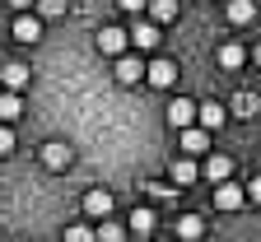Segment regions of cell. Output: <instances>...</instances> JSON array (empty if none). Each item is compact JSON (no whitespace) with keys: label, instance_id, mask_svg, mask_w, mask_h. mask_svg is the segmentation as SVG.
<instances>
[{"label":"cell","instance_id":"9a60e30c","mask_svg":"<svg viewBox=\"0 0 261 242\" xmlns=\"http://www.w3.org/2000/svg\"><path fill=\"white\" fill-rule=\"evenodd\" d=\"M23 117V98L10 89V93H0V121H19Z\"/></svg>","mask_w":261,"mask_h":242},{"label":"cell","instance_id":"8fae6325","mask_svg":"<svg viewBox=\"0 0 261 242\" xmlns=\"http://www.w3.org/2000/svg\"><path fill=\"white\" fill-rule=\"evenodd\" d=\"M0 84L14 89V93H23V84H28V65H19V61H0Z\"/></svg>","mask_w":261,"mask_h":242},{"label":"cell","instance_id":"6da1fadb","mask_svg":"<svg viewBox=\"0 0 261 242\" xmlns=\"http://www.w3.org/2000/svg\"><path fill=\"white\" fill-rule=\"evenodd\" d=\"M247 205V191L243 186H233V182H215V210H224V214H233V210H243Z\"/></svg>","mask_w":261,"mask_h":242},{"label":"cell","instance_id":"2e32d148","mask_svg":"<svg viewBox=\"0 0 261 242\" xmlns=\"http://www.w3.org/2000/svg\"><path fill=\"white\" fill-rule=\"evenodd\" d=\"M228 23H252L256 19V5H252V0H228Z\"/></svg>","mask_w":261,"mask_h":242},{"label":"cell","instance_id":"3957f363","mask_svg":"<svg viewBox=\"0 0 261 242\" xmlns=\"http://www.w3.org/2000/svg\"><path fill=\"white\" fill-rule=\"evenodd\" d=\"M42 38V19L38 14H28V10H19V19H14V42H38Z\"/></svg>","mask_w":261,"mask_h":242},{"label":"cell","instance_id":"5bb4252c","mask_svg":"<svg viewBox=\"0 0 261 242\" xmlns=\"http://www.w3.org/2000/svg\"><path fill=\"white\" fill-rule=\"evenodd\" d=\"M130 233H140V237H149L154 233V210H149V205H136V210H130Z\"/></svg>","mask_w":261,"mask_h":242},{"label":"cell","instance_id":"30bf717a","mask_svg":"<svg viewBox=\"0 0 261 242\" xmlns=\"http://www.w3.org/2000/svg\"><path fill=\"white\" fill-rule=\"evenodd\" d=\"M145 79V65H140V56H117V84H140Z\"/></svg>","mask_w":261,"mask_h":242},{"label":"cell","instance_id":"f1b7e54d","mask_svg":"<svg viewBox=\"0 0 261 242\" xmlns=\"http://www.w3.org/2000/svg\"><path fill=\"white\" fill-rule=\"evenodd\" d=\"M256 61H261V47H256Z\"/></svg>","mask_w":261,"mask_h":242},{"label":"cell","instance_id":"52a82bcc","mask_svg":"<svg viewBox=\"0 0 261 242\" xmlns=\"http://www.w3.org/2000/svg\"><path fill=\"white\" fill-rule=\"evenodd\" d=\"M196 121H201L205 130H219L228 121V107H224V102H196Z\"/></svg>","mask_w":261,"mask_h":242},{"label":"cell","instance_id":"ffe728a7","mask_svg":"<svg viewBox=\"0 0 261 242\" xmlns=\"http://www.w3.org/2000/svg\"><path fill=\"white\" fill-rule=\"evenodd\" d=\"M205 233V224H201V214H182L177 219V237H187V242H196V237H201Z\"/></svg>","mask_w":261,"mask_h":242},{"label":"cell","instance_id":"7a4b0ae2","mask_svg":"<svg viewBox=\"0 0 261 242\" xmlns=\"http://www.w3.org/2000/svg\"><path fill=\"white\" fill-rule=\"evenodd\" d=\"M145 79H149L154 89H173V84H177V65H173L168 56H159V61L145 65Z\"/></svg>","mask_w":261,"mask_h":242},{"label":"cell","instance_id":"5b68a950","mask_svg":"<svg viewBox=\"0 0 261 242\" xmlns=\"http://www.w3.org/2000/svg\"><path fill=\"white\" fill-rule=\"evenodd\" d=\"M177 135H182V149H187V154H205V149H210V130H205V126H196V121L182 126Z\"/></svg>","mask_w":261,"mask_h":242},{"label":"cell","instance_id":"ac0fdd59","mask_svg":"<svg viewBox=\"0 0 261 242\" xmlns=\"http://www.w3.org/2000/svg\"><path fill=\"white\" fill-rule=\"evenodd\" d=\"M149 19L154 23H173L177 19V0H149Z\"/></svg>","mask_w":261,"mask_h":242},{"label":"cell","instance_id":"44dd1931","mask_svg":"<svg viewBox=\"0 0 261 242\" xmlns=\"http://www.w3.org/2000/svg\"><path fill=\"white\" fill-rule=\"evenodd\" d=\"M261 112V98L256 93H238L233 98V117H256Z\"/></svg>","mask_w":261,"mask_h":242},{"label":"cell","instance_id":"e0dca14e","mask_svg":"<svg viewBox=\"0 0 261 242\" xmlns=\"http://www.w3.org/2000/svg\"><path fill=\"white\" fill-rule=\"evenodd\" d=\"M201 172H205V177H210V182H224V177H228V172H233V163H228L224 154H210Z\"/></svg>","mask_w":261,"mask_h":242},{"label":"cell","instance_id":"7402d4cb","mask_svg":"<svg viewBox=\"0 0 261 242\" xmlns=\"http://www.w3.org/2000/svg\"><path fill=\"white\" fill-rule=\"evenodd\" d=\"M93 242H126V228H121V224H108V219H103V224L93 228Z\"/></svg>","mask_w":261,"mask_h":242},{"label":"cell","instance_id":"603a6c76","mask_svg":"<svg viewBox=\"0 0 261 242\" xmlns=\"http://www.w3.org/2000/svg\"><path fill=\"white\" fill-rule=\"evenodd\" d=\"M38 5V19H61L65 14V0H33Z\"/></svg>","mask_w":261,"mask_h":242},{"label":"cell","instance_id":"8992f818","mask_svg":"<svg viewBox=\"0 0 261 242\" xmlns=\"http://www.w3.org/2000/svg\"><path fill=\"white\" fill-rule=\"evenodd\" d=\"M126 38H130V47H136V51H154V47H159V23H154V19H149V23H136Z\"/></svg>","mask_w":261,"mask_h":242},{"label":"cell","instance_id":"d6986e66","mask_svg":"<svg viewBox=\"0 0 261 242\" xmlns=\"http://www.w3.org/2000/svg\"><path fill=\"white\" fill-rule=\"evenodd\" d=\"M243 61H247V51H243L238 42H224V47H219V65H224V70H238Z\"/></svg>","mask_w":261,"mask_h":242},{"label":"cell","instance_id":"83f0119b","mask_svg":"<svg viewBox=\"0 0 261 242\" xmlns=\"http://www.w3.org/2000/svg\"><path fill=\"white\" fill-rule=\"evenodd\" d=\"M10 5H14V10H33V0H10Z\"/></svg>","mask_w":261,"mask_h":242},{"label":"cell","instance_id":"ba28073f","mask_svg":"<svg viewBox=\"0 0 261 242\" xmlns=\"http://www.w3.org/2000/svg\"><path fill=\"white\" fill-rule=\"evenodd\" d=\"M191 121H196V102H191V98H173V102H168V126L182 130V126H191Z\"/></svg>","mask_w":261,"mask_h":242},{"label":"cell","instance_id":"1f68e13d","mask_svg":"<svg viewBox=\"0 0 261 242\" xmlns=\"http://www.w3.org/2000/svg\"><path fill=\"white\" fill-rule=\"evenodd\" d=\"M256 154H261V149H256Z\"/></svg>","mask_w":261,"mask_h":242},{"label":"cell","instance_id":"4fadbf2b","mask_svg":"<svg viewBox=\"0 0 261 242\" xmlns=\"http://www.w3.org/2000/svg\"><path fill=\"white\" fill-rule=\"evenodd\" d=\"M168 177H173L177 186H191L196 177H201V168H196V163H191V154H187V158H173V168H168Z\"/></svg>","mask_w":261,"mask_h":242},{"label":"cell","instance_id":"9c48e42d","mask_svg":"<svg viewBox=\"0 0 261 242\" xmlns=\"http://www.w3.org/2000/svg\"><path fill=\"white\" fill-rule=\"evenodd\" d=\"M42 168H51V172H65V168H70V145H61V140L42 145Z\"/></svg>","mask_w":261,"mask_h":242},{"label":"cell","instance_id":"4dcf8cb0","mask_svg":"<svg viewBox=\"0 0 261 242\" xmlns=\"http://www.w3.org/2000/svg\"><path fill=\"white\" fill-rule=\"evenodd\" d=\"M140 242H145V237H140Z\"/></svg>","mask_w":261,"mask_h":242},{"label":"cell","instance_id":"277c9868","mask_svg":"<svg viewBox=\"0 0 261 242\" xmlns=\"http://www.w3.org/2000/svg\"><path fill=\"white\" fill-rule=\"evenodd\" d=\"M126 47H130L126 28H98V51H103V56H121Z\"/></svg>","mask_w":261,"mask_h":242},{"label":"cell","instance_id":"4316f807","mask_svg":"<svg viewBox=\"0 0 261 242\" xmlns=\"http://www.w3.org/2000/svg\"><path fill=\"white\" fill-rule=\"evenodd\" d=\"M247 196H252V200L261 205V177H252V186H247Z\"/></svg>","mask_w":261,"mask_h":242},{"label":"cell","instance_id":"484cf974","mask_svg":"<svg viewBox=\"0 0 261 242\" xmlns=\"http://www.w3.org/2000/svg\"><path fill=\"white\" fill-rule=\"evenodd\" d=\"M117 5H121V10H126V14H140V10H145V5H149V0H117Z\"/></svg>","mask_w":261,"mask_h":242},{"label":"cell","instance_id":"d4e9b609","mask_svg":"<svg viewBox=\"0 0 261 242\" xmlns=\"http://www.w3.org/2000/svg\"><path fill=\"white\" fill-rule=\"evenodd\" d=\"M5 154H14V130H10V121H0V158Z\"/></svg>","mask_w":261,"mask_h":242},{"label":"cell","instance_id":"f546056e","mask_svg":"<svg viewBox=\"0 0 261 242\" xmlns=\"http://www.w3.org/2000/svg\"><path fill=\"white\" fill-rule=\"evenodd\" d=\"M0 61H5V56H0Z\"/></svg>","mask_w":261,"mask_h":242},{"label":"cell","instance_id":"7c38bea8","mask_svg":"<svg viewBox=\"0 0 261 242\" xmlns=\"http://www.w3.org/2000/svg\"><path fill=\"white\" fill-rule=\"evenodd\" d=\"M84 210H89L93 219H108V214H112V191H103V186H93V191L84 196Z\"/></svg>","mask_w":261,"mask_h":242},{"label":"cell","instance_id":"cb8c5ba5","mask_svg":"<svg viewBox=\"0 0 261 242\" xmlns=\"http://www.w3.org/2000/svg\"><path fill=\"white\" fill-rule=\"evenodd\" d=\"M65 242H93V228L89 224H70L65 228Z\"/></svg>","mask_w":261,"mask_h":242}]
</instances>
